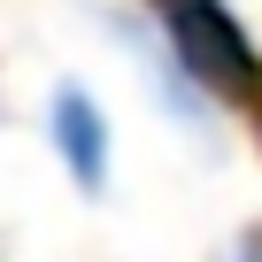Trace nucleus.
Here are the masks:
<instances>
[{"label":"nucleus","instance_id":"2","mask_svg":"<svg viewBox=\"0 0 262 262\" xmlns=\"http://www.w3.org/2000/svg\"><path fill=\"white\" fill-rule=\"evenodd\" d=\"M147 8L178 39V54L216 85L224 108L262 100V47H254V31H247V16L231 8V0H147Z\"/></svg>","mask_w":262,"mask_h":262},{"label":"nucleus","instance_id":"3","mask_svg":"<svg viewBox=\"0 0 262 262\" xmlns=\"http://www.w3.org/2000/svg\"><path fill=\"white\" fill-rule=\"evenodd\" d=\"M47 147H54V162L70 170V185H77L85 201L108 193V108H100L77 77H62V85L47 93Z\"/></svg>","mask_w":262,"mask_h":262},{"label":"nucleus","instance_id":"4","mask_svg":"<svg viewBox=\"0 0 262 262\" xmlns=\"http://www.w3.org/2000/svg\"><path fill=\"white\" fill-rule=\"evenodd\" d=\"M216 262H262V224H247V231H231Z\"/></svg>","mask_w":262,"mask_h":262},{"label":"nucleus","instance_id":"1","mask_svg":"<svg viewBox=\"0 0 262 262\" xmlns=\"http://www.w3.org/2000/svg\"><path fill=\"white\" fill-rule=\"evenodd\" d=\"M100 24H108V39L123 47V62L139 70L147 100L185 131V139L216 147V131H224V100H216V85L178 54V39L162 31V16H155V8H100Z\"/></svg>","mask_w":262,"mask_h":262}]
</instances>
